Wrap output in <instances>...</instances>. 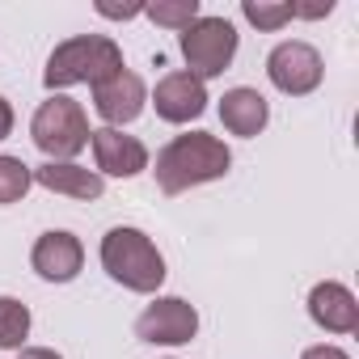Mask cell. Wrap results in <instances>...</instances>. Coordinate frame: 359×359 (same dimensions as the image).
<instances>
[{
    "label": "cell",
    "instance_id": "cell-5",
    "mask_svg": "<svg viewBox=\"0 0 359 359\" xmlns=\"http://www.w3.org/2000/svg\"><path fill=\"white\" fill-rule=\"evenodd\" d=\"M182 55L191 64V76H199V81L220 76L233 64V55H237V30H233V22H224V18H199V22H191L182 30Z\"/></svg>",
    "mask_w": 359,
    "mask_h": 359
},
{
    "label": "cell",
    "instance_id": "cell-8",
    "mask_svg": "<svg viewBox=\"0 0 359 359\" xmlns=\"http://www.w3.org/2000/svg\"><path fill=\"white\" fill-rule=\"evenodd\" d=\"M152 106L165 123H191L208 110V89L191 72H169V76H161V85L152 93Z\"/></svg>",
    "mask_w": 359,
    "mask_h": 359
},
{
    "label": "cell",
    "instance_id": "cell-17",
    "mask_svg": "<svg viewBox=\"0 0 359 359\" xmlns=\"http://www.w3.org/2000/svg\"><path fill=\"white\" fill-rule=\"evenodd\" d=\"M156 26H169V30H187L191 22H199V0H156V5L144 9Z\"/></svg>",
    "mask_w": 359,
    "mask_h": 359
},
{
    "label": "cell",
    "instance_id": "cell-7",
    "mask_svg": "<svg viewBox=\"0 0 359 359\" xmlns=\"http://www.w3.org/2000/svg\"><path fill=\"white\" fill-rule=\"evenodd\" d=\"M321 55H317V47H309V43H279L271 55H266V76H271V85L279 89V93H287V97H304V93H313L317 85H321Z\"/></svg>",
    "mask_w": 359,
    "mask_h": 359
},
{
    "label": "cell",
    "instance_id": "cell-20",
    "mask_svg": "<svg viewBox=\"0 0 359 359\" xmlns=\"http://www.w3.org/2000/svg\"><path fill=\"white\" fill-rule=\"evenodd\" d=\"M97 13H102V18H140L144 5H123V9H118V5H97Z\"/></svg>",
    "mask_w": 359,
    "mask_h": 359
},
{
    "label": "cell",
    "instance_id": "cell-16",
    "mask_svg": "<svg viewBox=\"0 0 359 359\" xmlns=\"http://www.w3.org/2000/svg\"><path fill=\"white\" fill-rule=\"evenodd\" d=\"M30 334V309L13 296H0V346H22Z\"/></svg>",
    "mask_w": 359,
    "mask_h": 359
},
{
    "label": "cell",
    "instance_id": "cell-4",
    "mask_svg": "<svg viewBox=\"0 0 359 359\" xmlns=\"http://www.w3.org/2000/svg\"><path fill=\"white\" fill-rule=\"evenodd\" d=\"M30 135L34 144L47 152V161H72L85 144H89V118L81 110V102L64 97V93H51L39 110H34V123H30Z\"/></svg>",
    "mask_w": 359,
    "mask_h": 359
},
{
    "label": "cell",
    "instance_id": "cell-9",
    "mask_svg": "<svg viewBox=\"0 0 359 359\" xmlns=\"http://www.w3.org/2000/svg\"><path fill=\"white\" fill-rule=\"evenodd\" d=\"M144 102H148V89H144V81H140L135 72H127V68L114 72L110 81L93 85V106H97V114H102L110 127L135 123L140 110H144Z\"/></svg>",
    "mask_w": 359,
    "mask_h": 359
},
{
    "label": "cell",
    "instance_id": "cell-13",
    "mask_svg": "<svg viewBox=\"0 0 359 359\" xmlns=\"http://www.w3.org/2000/svg\"><path fill=\"white\" fill-rule=\"evenodd\" d=\"M34 182L55 191V195H72V199H102L106 182H102V173L76 165V161H47L34 169Z\"/></svg>",
    "mask_w": 359,
    "mask_h": 359
},
{
    "label": "cell",
    "instance_id": "cell-12",
    "mask_svg": "<svg viewBox=\"0 0 359 359\" xmlns=\"http://www.w3.org/2000/svg\"><path fill=\"white\" fill-rule=\"evenodd\" d=\"M309 317L330 334H355L359 330V300L351 296V287L325 279L309 292Z\"/></svg>",
    "mask_w": 359,
    "mask_h": 359
},
{
    "label": "cell",
    "instance_id": "cell-14",
    "mask_svg": "<svg viewBox=\"0 0 359 359\" xmlns=\"http://www.w3.org/2000/svg\"><path fill=\"white\" fill-rule=\"evenodd\" d=\"M266 118H271V106H266V97L258 93V89H229L224 97H220V123L233 131V135H258L262 127H266Z\"/></svg>",
    "mask_w": 359,
    "mask_h": 359
},
{
    "label": "cell",
    "instance_id": "cell-10",
    "mask_svg": "<svg viewBox=\"0 0 359 359\" xmlns=\"http://www.w3.org/2000/svg\"><path fill=\"white\" fill-rule=\"evenodd\" d=\"M89 144H93L97 169L110 173V177H135V173L148 169V148L135 135H123L118 127H97L89 135Z\"/></svg>",
    "mask_w": 359,
    "mask_h": 359
},
{
    "label": "cell",
    "instance_id": "cell-22",
    "mask_svg": "<svg viewBox=\"0 0 359 359\" xmlns=\"http://www.w3.org/2000/svg\"><path fill=\"white\" fill-rule=\"evenodd\" d=\"M9 131H13V106L0 97V140H9Z\"/></svg>",
    "mask_w": 359,
    "mask_h": 359
},
{
    "label": "cell",
    "instance_id": "cell-15",
    "mask_svg": "<svg viewBox=\"0 0 359 359\" xmlns=\"http://www.w3.org/2000/svg\"><path fill=\"white\" fill-rule=\"evenodd\" d=\"M30 182H34V169H30L22 156H0V203L26 199Z\"/></svg>",
    "mask_w": 359,
    "mask_h": 359
},
{
    "label": "cell",
    "instance_id": "cell-6",
    "mask_svg": "<svg viewBox=\"0 0 359 359\" xmlns=\"http://www.w3.org/2000/svg\"><path fill=\"white\" fill-rule=\"evenodd\" d=\"M199 334V313L182 296H161L135 317V338L140 342H161V346H182Z\"/></svg>",
    "mask_w": 359,
    "mask_h": 359
},
{
    "label": "cell",
    "instance_id": "cell-19",
    "mask_svg": "<svg viewBox=\"0 0 359 359\" xmlns=\"http://www.w3.org/2000/svg\"><path fill=\"white\" fill-rule=\"evenodd\" d=\"M300 359H351V355H346L342 346H325V342H321V346H309Z\"/></svg>",
    "mask_w": 359,
    "mask_h": 359
},
{
    "label": "cell",
    "instance_id": "cell-2",
    "mask_svg": "<svg viewBox=\"0 0 359 359\" xmlns=\"http://www.w3.org/2000/svg\"><path fill=\"white\" fill-rule=\"evenodd\" d=\"M114 72H123L118 43L106 39V34H76V39H68L51 51L43 85L55 93V89H68V85H102Z\"/></svg>",
    "mask_w": 359,
    "mask_h": 359
},
{
    "label": "cell",
    "instance_id": "cell-18",
    "mask_svg": "<svg viewBox=\"0 0 359 359\" xmlns=\"http://www.w3.org/2000/svg\"><path fill=\"white\" fill-rule=\"evenodd\" d=\"M241 13L258 30H279L292 22V5H283V0H241Z\"/></svg>",
    "mask_w": 359,
    "mask_h": 359
},
{
    "label": "cell",
    "instance_id": "cell-21",
    "mask_svg": "<svg viewBox=\"0 0 359 359\" xmlns=\"http://www.w3.org/2000/svg\"><path fill=\"white\" fill-rule=\"evenodd\" d=\"M334 9V0H325V5H292V18H325Z\"/></svg>",
    "mask_w": 359,
    "mask_h": 359
},
{
    "label": "cell",
    "instance_id": "cell-23",
    "mask_svg": "<svg viewBox=\"0 0 359 359\" xmlns=\"http://www.w3.org/2000/svg\"><path fill=\"white\" fill-rule=\"evenodd\" d=\"M22 359H60V355H55L51 346H26V351H22Z\"/></svg>",
    "mask_w": 359,
    "mask_h": 359
},
{
    "label": "cell",
    "instance_id": "cell-11",
    "mask_svg": "<svg viewBox=\"0 0 359 359\" xmlns=\"http://www.w3.org/2000/svg\"><path fill=\"white\" fill-rule=\"evenodd\" d=\"M30 262H34V271H39L47 283H68V279H76V275H81L85 250H81V241H76L72 233L51 229V233H43V237L34 241Z\"/></svg>",
    "mask_w": 359,
    "mask_h": 359
},
{
    "label": "cell",
    "instance_id": "cell-3",
    "mask_svg": "<svg viewBox=\"0 0 359 359\" xmlns=\"http://www.w3.org/2000/svg\"><path fill=\"white\" fill-rule=\"evenodd\" d=\"M102 266L127 292H156L165 283V258L140 229H110L102 237Z\"/></svg>",
    "mask_w": 359,
    "mask_h": 359
},
{
    "label": "cell",
    "instance_id": "cell-1",
    "mask_svg": "<svg viewBox=\"0 0 359 359\" xmlns=\"http://www.w3.org/2000/svg\"><path fill=\"white\" fill-rule=\"evenodd\" d=\"M233 165V152L224 148V140L208 135V131H191V135H177L156 152V187L161 195H182L191 187L216 182L224 177Z\"/></svg>",
    "mask_w": 359,
    "mask_h": 359
}]
</instances>
